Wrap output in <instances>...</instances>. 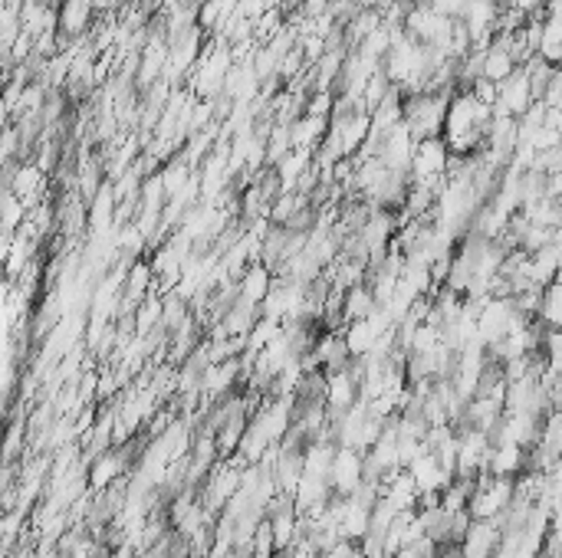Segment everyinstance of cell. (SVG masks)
Returning a JSON list of instances; mask_svg holds the SVG:
<instances>
[{
	"instance_id": "obj_10",
	"label": "cell",
	"mask_w": 562,
	"mask_h": 558,
	"mask_svg": "<svg viewBox=\"0 0 562 558\" xmlns=\"http://www.w3.org/2000/svg\"><path fill=\"white\" fill-rule=\"evenodd\" d=\"M40 4H46V7H56V4H60V0H40Z\"/></svg>"
},
{
	"instance_id": "obj_8",
	"label": "cell",
	"mask_w": 562,
	"mask_h": 558,
	"mask_svg": "<svg viewBox=\"0 0 562 558\" xmlns=\"http://www.w3.org/2000/svg\"><path fill=\"white\" fill-rule=\"evenodd\" d=\"M319 558H365V552H362V542H356V538H339L333 548H325Z\"/></svg>"
},
{
	"instance_id": "obj_12",
	"label": "cell",
	"mask_w": 562,
	"mask_h": 558,
	"mask_svg": "<svg viewBox=\"0 0 562 558\" xmlns=\"http://www.w3.org/2000/svg\"><path fill=\"white\" fill-rule=\"evenodd\" d=\"M559 466H562V457H559Z\"/></svg>"
},
{
	"instance_id": "obj_5",
	"label": "cell",
	"mask_w": 562,
	"mask_h": 558,
	"mask_svg": "<svg viewBox=\"0 0 562 558\" xmlns=\"http://www.w3.org/2000/svg\"><path fill=\"white\" fill-rule=\"evenodd\" d=\"M379 309V299H375V290L368 283H358L352 290H346V302H342V312H346V323H358V319H368L372 312Z\"/></svg>"
},
{
	"instance_id": "obj_11",
	"label": "cell",
	"mask_w": 562,
	"mask_h": 558,
	"mask_svg": "<svg viewBox=\"0 0 562 558\" xmlns=\"http://www.w3.org/2000/svg\"><path fill=\"white\" fill-rule=\"evenodd\" d=\"M556 108H559V112H562V102H559V106H556Z\"/></svg>"
},
{
	"instance_id": "obj_1",
	"label": "cell",
	"mask_w": 562,
	"mask_h": 558,
	"mask_svg": "<svg viewBox=\"0 0 562 558\" xmlns=\"http://www.w3.org/2000/svg\"><path fill=\"white\" fill-rule=\"evenodd\" d=\"M536 99H533V89H530V76L517 69V73L510 76L507 83H500V99L497 106H494V116H526V108L533 106Z\"/></svg>"
},
{
	"instance_id": "obj_9",
	"label": "cell",
	"mask_w": 562,
	"mask_h": 558,
	"mask_svg": "<svg viewBox=\"0 0 562 558\" xmlns=\"http://www.w3.org/2000/svg\"><path fill=\"white\" fill-rule=\"evenodd\" d=\"M470 92H474V99H480V102H484V106H497V99H500V86L497 83H490V79H477L474 83V89H470Z\"/></svg>"
},
{
	"instance_id": "obj_2",
	"label": "cell",
	"mask_w": 562,
	"mask_h": 558,
	"mask_svg": "<svg viewBox=\"0 0 562 558\" xmlns=\"http://www.w3.org/2000/svg\"><path fill=\"white\" fill-rule=\"evenodd\" d=\"M362 457L365 453L352 450V447H342V450L335 453L333 473H329V483H333L335 493L352 496V490L362 483Z\"/></svg>"
},
{
	"instance_id": "obj_4",
	"label": "cell",
	"mask_w": 562,
	"mask_h": 558,
	"mask_svg": "<svg viewBox=\"0 0 562 558\" xmlns=\"http://www.w3.org/2000/svg\"><path fill=\"white\" fill-rule=\"evenodd\" d=\"M358 401H362V385H358L356 378H349V375L329 378V397H325V408L349 414Z\"/></svg>"
},
{
	"instance_id": "obj_7",
	"label": "cell",
	"mask_w": 562,
	"mask_h": 558,
	"mask_svg": "<svg viewBox=\"0 0 562 558\" xmlns=\"http://www.w3.org/2000/svg\"><path fill=\"white\" fill-rule=\"evenodd\" d=\"M542 443L562 457V411H552L550 418H546V427H542Z\"/></svg>"
},
{
	"instance_id": "obj_6",
	"label": "cell",
	"mask_w": 562,
	"mask_h": 558,
	"mask_svg": "<svg viewBox=\"0 0 562 558\" xmlns=\"http://www.w3.org/2000/svg\"><path fill=\"white\" fill-rule=\"evenodd\" d=\"M519 66H517V60H513V56H510V50L503 44H497V40H494V44L486 46V63H484V76L486 79H490V83H507L510 76L517 73Z\"/></svg>"
},
{
	"instance_id": "obj_3",
	"label": "cell",
	"mask_w": 562,
	"mask_h": 558,
	"mask_svg": "<svg viewBox=\"0 0 562 558\" xmlns=\"http://www.w3.org/2000/svg\"><path fill=\"white\" fill-rule=\"evenodd\" d=\"M92 13L96 11H92V4H86V0H63V7H60V30L66 36H73V40H83V36H89L92 23H96Z\"/></svg>"
}]
</instances>
